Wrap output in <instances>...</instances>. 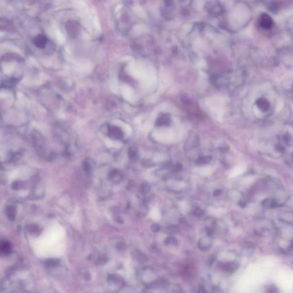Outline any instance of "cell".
<instances>
[{
    "label": "cell",
    "instance_id": "cell-2",
    "mask_svg": "<svg viewBox=\"0 0 293 293\" xmlns=\"http://www.w3.org/2000/svg\"><path fill=\"white\" fill-rule=\"evenodd\" d=\"M259 24L260 27L264 29H269L273 25V21L271 17L267 14H262L259 19Z\"/></svg>",
    "mask_w": 293,
    "mask_h": 293
},
{
    "label": "cell",
    "instance_id": "cell-6",
    "mask_svg": "<svg viewBox=\"0 0 293 293\" xmlns=\"http://www.w3.org/2000/svg\"><path fill=\"white\" fill-rule=\"evenodd\" d=\"M10 245L8 242L5 240H0V253L6 254L10 251Z\"/></svg>",
    "mask_w": 293,
    "mask_h": 293
},
{
    "label": "cell",
    "instance_id": "cell-22",
    "mask_svg": "<svg viewBox=\"0 0 293 293\" xmlns=\"http://www.w3.org/2000/svg\"><path fill=\"white\" fill-rule=\"evenodd\" d=\"M117 247L118 249H119L120 251H123L125 249V245L124 243H119V244H118L117 245Z\"/></svg>",
    "mask_w": 293,
    "mask_h": 293
},
{
    "label": "cell",
    "instance_id": "cell-23",
    "mask_svg": "<svg viewBox=\"0 0 293 293\" xmlns=\"http://www.w3.org/2000/svg\"><path fill=\"white\" fill-rule=\"evenodd\" d=\"M9 208V211H8L9 217H14V211L13 210V208L10 207Z\"/></svg>",
    "mask_w": 293,
    "mask_h": 293
},
{
    "label": "cell",
    "instance_id": "cell-8",
    "mask_svg": "<svg viewBox=\"0 0 293 293\" xmlns=\"http://www.w3.org/2000/svg\"><path fill=\"white\" fill-rule=\"evenodd\" d=\"M110 179L113 182L118 183L122 181V174L118 170L113 171L110 174Z\"/></svg>",
    "mask_w": 293,
    "mask_h": 293
},
{
    "label": "cell",
    "instance_id": "cell-10",
    "mask_svg": "<svg viewBox=\"0 0 293 293\" xmlns=\"http://www.w3.org/2000/svg\"><path fill=\"white\" fill-rule=\"evenodd\" d=\"M212 160L211 156H204L200 157L196 160V164L198 165H204L209 163Z\"/></svg>",
    "mask_w": 293,
    "mask_h": 293
},
{
    "label": "cell",
    "instance_id": "cell-14",
    "mask_svg": "<svg viewBox=\"0 0 293 293\" xmlns=\"http://www.w3.org/2000/svg\"><path fill=\"white\" fill-rule=\"evenodd\" d=\"M128 155L129 158L131 159H135L136 158L137 155H138L137 148L135 147H131L129 149Z\"/></svg>",
    "mask_w": 293,
    "mask_h": 293
},
{
    "label": "cell",
    "instance_id": "cell-25",
    "mask_svg": "<svg viewBox=\"0 0 293 293\" xmlns=\"http://www.w3.org/2000/svg\"><path fill=\"white\" fill-rule=\"evenodd\" d=\"M221 194V191L220 190H217L216 191H215L214 193V196H219V195Z\"/></svg>",
    "mask_w": 293,
    "mask_h": 293
},
{
    "label": "cell",
    "instance_id": "cell-27",
    "mask_svg": "<svg viewBox=\"0 0 293 293\" xmlns=\"http://www.w3.org/2000/svg\"><path fill=\"white\" fill-rule=\"evenodd\" d=\"M207 293V291H206V290H204V289H201V290H200L199 291V293Z\"/></svg>",
    "mask_w": 293,
    "mask_h": 293
},
{
    "label": "cell",
    "instance_id": "cell-12",
    "mask_svg": "<svg viewBox=\"0 0 293 293\" xmlns=\"http://www.w3.org/2000/svg\"><path fill=\"white\" fill-rule=\"evenodd\" d=\"M265 291L266 293H280L278 288L273 284H270L266 286Z\"/></svg>",
    "mask_w": 293,
    "mask_h": 293
},
{
    "label": "cell",
    "instance_id": "cell-21",
    "mask_svg": "<svg viewBox=\"0 0 293 293\" xmlns=\"http://www.w3.org/2000/svg\"><path fill=\"white\" fill-rule=\"evenodd\" d=\"M151 230L153 232L157 233V232H159V231H160V226H159L158 224L154 223V224H153L152 225Z\"/></svg>",
    "mask_w": 293,
    "mask_h": 293
},
{
    "label": "cell",
    "instance_id": "cell-5",
    "mask_svg": "<svg viewBox=\"0 0 293 293\" xmlns=\"http://www.w3.org/2000/svg\"><path fill=\"white\" fill-rule=\"evenodd\" d=\"M107 133L113 138L120 139H122L123 137L122 131L116 127H108Z\"/></svg>",
    "mask_w": 293,
    "mask_h": 293
},
{
    "label": "cell",
    "instance_id": "cell-3",
    "mask_svg": "<svg viewBox=\"0 0 293 293\" xmlns=\"http://www.w3.org/2000/svg\"><path fill=\"white\" fill-rule=\"evenodd\" d=\"M212 241L210 239V236L208 235L207 237L201 238L199 241V247L201 251H207L211 248Z\"/></svg>",
    "mask_w": 293,
    "mask_h": 293
},
{
    "label": "cell",
    "instance_id": "cell-18",
    "mask_svg": "<svg viewBox=\"0 0 293 293\" xmlns=\"http://www.w3.org/2000/svg\"><path fill=\"white\" fill-rule=\"evenodd\" d=\"M165 243L168 244L176 245L178 244V241L173 237H168L165 240Z\"/></svg>",
    "mask_w": 293,
    "mask_h": 293
},
{
    "label": "cell",
    "instance_id": "cell-9",
    "mask_svg": "<svg viewBox=\"0 0 293 293\" xmlns=\"http://www.w3.org/2000/svg\"><path fill=\"white\" fill-rule=\"evenodd\" d=\"M277 201L273 199H266L262 201V205L264 207L274 208L277 207Z\"/></svg>",
    "mask_w": 293,
    "mask_h": 293
},
{
    "label": "cell",
    "instance_id": "cell-4",
    "mask_svg": "<svg viewBox=\"0 0 293 293\" xmlns=\"http://www.w3.org/2000/svg\"><path fill=\"white\" fill-rule=\"evenodd\" d=\"M199 139L197 136H191L188 139L185 144L186 149H191L192 148L198 147L199 144Z\"/></svg>",
    "mask_w": 293,
    "mask_h": 293
},
{
    "label": "cell",
    "instance_id": "cell-11",
    "mask_svg": "<svg viewBox=\"0 0 293 293\" xmlns=\"http://www.w3.org/2000/svg\"><path fill=\"white\" fill-rule=\"evenodd\" d=\"M215 3V4H212L211 2L210 4L208 5V10L211 13L217 14L221 12V7L219 6V4L217 5L216 3Z\"/></svg>",
    "mask_w": 293,
    "mask_h": 293
},
{
    "label": "cell",
    "instance_id": "cell-7",
    "mask_svg": "<svg viewBox=\"0 0 293 293\" xmlns=\"http://www.w3.org/2000/svg\"><path fill=\"white\" fill-rule=\"evenodd\" d=\"M257 106L262 111H266L270 107L269 102L267 101L266 99L261 98L259 99L257 102Z\"/></svg>",
    "mask_w": 293,
    "mask_h": 293
},
{
    "label": "cell",
    "instance_id": "cell-16",
    "mask_svg": "<svg viewBox=\"0 0 293 293\" xmlns=\"http://www.w3.org/2000/svg\"><path fill=\"white\" fill-rule=\"evenodd\" d=\"M83 168H84V171H86L87 172L91 171V170H92L91 164L89 163V161L86 160L83 163Z\"/></svg>",
    "mask_w": 293,
    "mask_h": 293
},
{
    "label": "cell",
    "instance_id": "cell-19",
    "mask_svg": "<svg viewBox=\"0 0 293 293\" xmlns=\"http://www.w3.org/2000/svg\"><path fill=\"white\" fill-rule=\"evenodd\" d=\"M203 210H201L200 208H196L194 212H193V214L196 217H201L203 215Z\"/></svg>",
    "mask_w": 293,
    "mask_h": 293
},
{
    "label": "cell",
    "instance_id": "cell-17",
    "mask_svg": "<svg viewBox=\"0 0 293 293\" xmlns=\"http://www.w3.org/2000/svg\"><path fill=\"white\" fill-rule=\"evenodd\" d=\"M59 261L57 259H50L46 261V264L48 266H56L59 264Z\"/></svg>",
    "mask_w": 293,
    "mask_h": 293
},
{
    "label": "cell",
    "instance_id": "cell-1",
    "mask_svg": "<svg viewBox=\"0 0 293 293\" xmlns=\"http://www.w3.org/2000/svg\"><path fill=\"white\" fill-rule=\"evenodd\" d=\"M239 264L236 260H232L227 262L222 263L220 264L221 269L228 273L232 274L236 271L239 268Z\"/></svg>",
    "mask_w": 293,
    "mask_h": 293
},
{
    "label": "cell",
    "instance_id": "cell-26",
    "mask_svg": "<svg viewBox=\"0 0 293 293\" xmlns=\"http://www.w3.org/2000/svg\"><path fill=\"white\" fill-rule=\"evenodd\" d=\"M214 293H220V291L219 289H217V288H215L214 289Z\"/></svg>",
    "mask_w": 293,
    "mask_h": 293
},
{
    "label": "cell",
    "instance_id": "cell-13",
    "mask_svg": "<svg viewBox=\"0 0 293 293\" xmlns=\"http://www.w3.org/2000/svg\"><path fill=\"white\" fill-rule=\"evenodd\" d=\"M35 42L36 43V44L37 46L42 48L46 44V38L43 36L40 35L39 36L37 37Z\"/></svg>",
    "mask_w": 293,
    "mask_h": 293
},
{
    "label": "cell",
    "instance_id": "cell-24",
    "mask_svg": "<svg viewBox=\"0 0 293 293\" xmlns=\"http://www.w3.org/2000/svg\"><path fill=\"white\" fill-rule=\"evenodd\" d=\"M181 165L179 164H178V165H176L174 167V171H179L180 170H181Z\"/></svg>",
    "mask_w": 293,
    "mask_h": 293
},
{
    "label": "cell",
    "instance_id": "cell-15",
    "mask_svg": "<svg viewBox=\"0 0 293 293\" xmlns=\"http://www.w3.org/2000/svg\"><path fill=\"white\" fill-rule=\"evenodd\" d=\"M140 190L143 193H148L151 190V186L148 183H144L141 186Z\"/></svg>",
    "mask_w": 293,
    "mask_h": 293
},
{
    "label": "cell",
    "instance_id": "cell-20",
    "mask_svg": "<svg viewBox=\"0 0 293 293\" xmlns=\"http://www.w3.org/2000/svg\"><path fill=\"white\" fill-rule=\"evenodd\" d=\"M107 258L104 256V255H102V256H100L99 257V259H98V263L100 264H106L107 262Z\"/></svg>",
    "mask_w": 293,
    "mask_h": 293
}]
</instances>
